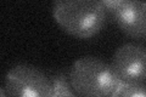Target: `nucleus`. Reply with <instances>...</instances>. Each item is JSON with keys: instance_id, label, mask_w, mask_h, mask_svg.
Listing matches in <instances>:
<instances>
[{"instance_id": "20e7f679", "label": "nucleus", "mask_w": 146, "mask_h": 97, "mask_svg": "<svg viewBox=\"0 0 146 97\" xmlns=\"http://www.w3.org/2000/svg\"><path fill=\"white\" fill-rule=\"evenodd\" d=\"M118 79L127 84L146 82V49L128 43L119 46L110 63Z\"/></svg>"}, {"instance_id": "7ed1b4c3", "label": "nucleus", "mask_w": 146, "mask_h": 97, "mask_svg": "<svg viewBox=\"0 0 146 97\" xmlns=\"http://www.w3.org/2000/svg\"><path fill=\"white\" fill-rule=\"evenodd\" d=\"M4 87L9 97H54L51 79L38 67L27 63L7 72Z\"/></svg>"}, {"instance_id": "423d86ee", "label": "nucleus", "mask_w": 146, "mask_h": 97, "mask_svg": "<svg viewBox=\"0 0 146 97\" xmlns=\"http://www.w3.org/2000/svg\"><path fill=\"white\" fill-rule=\"evenodd\" d=\"M122 97H146V82L144 84H128Z\"/></svg>"}, {"instance_id": "f257e3e1", "label": "nucleus", "mask_w": 146, "mask_h": 97, "mask_svg": "<svg viewBox=\"0 0 146 97\" xmlns=\"http://www.w3.org/2000/svg\"><path fill=\"white\" fill-rule=\"evenodd\" d=\"M52 16L66 33L78 39L99 34L107 20L102 3L95 0H57L52 4Z\"/></svg>"}, {"instance_id": "f03ea898", "label": "nucleus", "mask_w": 146, "mask_h": 97, "mask_svg": "<svg viewBox=\"0 0 146 97\" xmlns=\"http://www.w3.org/2000/svg\"><path fill=\"white\" fill-rule=\"evenodd\" d=\"M68 79L78 97H110L119 82L111 64L95 56L77 59L70 69Z\"/></svg>"}, {"instance_id": "39448f33", "label": "nucleus", "mask_w": 146, "mask_h": 97, "mask_svg": "<svg viewBox=\"0 0 146 97\" xmlns=\"http://www.w3.org/2000/svg\"><path fill=\"white\" fill-rule=\"evenodd\" d=\"M111 17L125 35L134 39L146 38V1L121 0Z\"/></svg>"}, {"instance_id": "1a4fd4ad", "label": "nucleus", "mask_w": 146, "mask_h": 97, "mask_svg": "<svg viewBox=\"0 0 146 97\" xmlns=\"http://www.w3.org/2000/svg\"><path fill=\"white\" fill-rule=\"evenodd\" d=\"M0 97H9L6 91H5V87H1V89H0Z\"/></svg>"}, {"instance_id": "0eeeda50", "label": "nucleus", "mask_w": 146, "mask_h": 97, "mask_svg": "<svg viewBox=\"0 0 146 97\" xmlns=\"http://www.w3.org/2000/svg\"><path fill=\"white\" fill-rule=\"evenodd\" d=\"M127 86H128L127 82L119 80V82H118V85H117V87H116V90L112 92L111 96H110V97H122L123 91L125 90V87H127Z\"/></svg>"}, {"instance_id": "6e6552de", "label": "nucleus", "mask_w": 146, "mask_h": 97, "mask_svg": "<svg viewBox=\"0 0 146 97\" xmlns=\"http://www.w3.org/2000/svg\"><path fill=\"white\" fill-rule=\"evenodd\" d=\"M54 97H78L76 94H70V95H54Z\"/></svg>"}]
</instances>
